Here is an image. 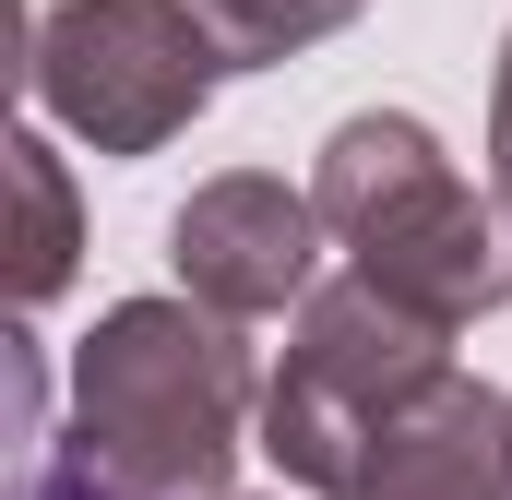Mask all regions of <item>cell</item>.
Here are the masks:
<instances>
[{
	"mask_svg": "<svg viewBox=\"0 0 512 500\" xmlns=\"http://www.w3.org/2000/svg\"><path fill=\"white\" fill-rule=\"evenodd\" d=\"M251 346L203 298H120L72 358V465L131 500H227L251 441Z\"/></svg>",
	"mask_w": 512,
	"mask_h": 500,
	"instance_id": "cell-1",
	"label": "cell"
},
{
	"mask_svg": "<svg viewBox=\"0 0 512 500\" xmlns=\"http://www.w3.org/2000/svg\"><path fill=\"white\" fill-rule=\"evenodd\" d=\"M310 203H322V239L358 262V286L429 334H477L512 298V227H489V203L465 191L441 131L405 108H358L322 131Z\"/></svg>",
	"mask_w": 512,
	"mask_h": 500,
	"instance_id": "cell-2",
	"label": "cell"
},
{
	"mask_svg": "<svg viewBox=\"0 0 512 500\" xmlns=\"http://www.w3.org/2000/svg\"><path fill=\"white\" fill-rule=\"evenodd\" d=\"M441 381H453V334L405 322L393 298H370V286L346 274V286H322V298L298 310L286 370L262 381V453H274L298 489L358 500L370 465H382V441L441 393Z\"/></svg>",
	"mask_w": 512,
	"mask_h": 500,
	"instance_id": "cell-3",
	"label": "cell"
},
{
	"mask_svg": "<svg viewBox=\"0 0 512 500\" xmlns=\"http://www.w3.org/2000/svg\"><path fill=\"white\" fill-rule=\"evenodd\" d=\"M239 60L215 48V24L191 0H48L24 24V84L60 131H84L96 155H155L215 108Z\"/></svg>",
	"mask_w": 512,
	"mask_h": 500,
	"instance_id": "cell-4",
	"label": "cell"
},
{
	"mask_svg": "<svg viewBox=\"0 0 512 500\" xmlns=\"http://www.w3.org/2000/svg\"><path fill=\"white\" fill-rule=\"evenodd\" d=\"M167 262H179V286L215 310V322H262V310H310L322 286V203L310 191H286V179H262V167H227V179H203L179 215H167Z\"/></svg>",
	"mask_w": 512,
	"mask_h": 500,
	"instance_id": "cell-5",
	"label": "cell"
},
{
	"mask_svg": "<svg viewBox=\"0 0 512 500\" xmlns=\"http://www.w3.org/2000/svg\"><path fill=\"white\" fill-rule=\"evenodd\" d=\"M358 500H512V405L489 393V381L453 370L382 441V465H370Z\"/></svg>",
	"mask_w": 512,
	"mask_h": 500,
	"instance_id": "cell-6",
	"label": "cell"
},
{
	"mask_svg": "<svg viewBox=\"0 0 512 500\" xmlns=\"http://www.w3.org/2000/svg\"><path fill=\"white\" fill-rule=\"evenodd\" d=\"M0 179H12V310H48L60 286H72V262H84V203H72V167L48 155V131H12L0 143Z\"/></svg>",
	"mask_w": 512,
	"mask_h": 500,
	"instance_id": "cell-7",
	"label": "cell"
},
{
	"mask_svg": "<svg viewBox=\"0 0 512 500\" xmlns=\"http://www.w3.org/2000/svg\"><path fill=\"white\" fill-rule=\"evenodd\" d=\"M191 12L215 24V48H227L239 72H274V60H298V48L346 36L370 0H191Z\"/></svg>",
	"mask_w": 512,
	"mask_h": 500,
	"instance_id": "cell-8",
	"label": "cell"
},
{
	"mask_svg": "<svg viewBox=\"0 0 512 500\" xmlns=\"http://www.w3.org/2000/svg\"><path fill=\"white\" fill-rule=\"evenodd\" d=\"M489 191L512 215V36H501V84H489Z\"/></svg>",
	"mask_w": 512,
	"mask_h": 500,
	"instance_id": "cell-9",
	"label": "cell"
},
{
	"mask_svg": "<svg viewBox=\"0 0 512 500\" xmlns=\"http://www.w3.org/2000/svg\"><path fill=\"white\" fill-rule=\"evenodd\" d=\"M24 500H131V489H108L96 465H72V453H60V465H36V489H24Z\"/></svg>",
	"mask_w": 512,
	"mask_h": 500,
	"instance_id": "cell-10",
	"label": "cell"
},
{
	"mask_svg": "<svg viewBox=\"0 0 512 500\" xmlns=\"http://www.w3.org/2000/svg\"><path fill=\"white\" fill-rule=\"evenodd\" d=\"M501 227H512V215H501Z\"/></svg>",
	"mask_w": 512,
	"mask_h": 500,
	"instance_id": "cell-11",
	"label": "cell"
}]
</instances>
